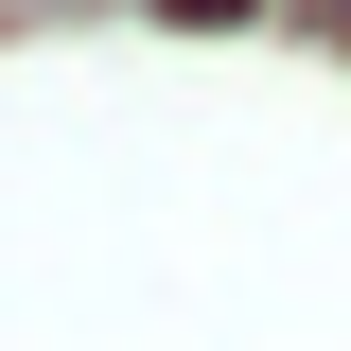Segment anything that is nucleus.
Wrapping results in <instances>:
<instances>
[{
	"label": "nucleus",
	"mask_w": 351,
	"mask_h": 351,
	"mask_svg": "<svg viewBox=\"0 0 351 351\" xmlns=\"http://www.w3.org/2000/svg\"><path fill=\"white\" fill-rule=\"evenodd\" d=\"M316 18H351V0H316Z\"/></svg>",
	"instance_id": "nucleus-1"
}]
</instances>
